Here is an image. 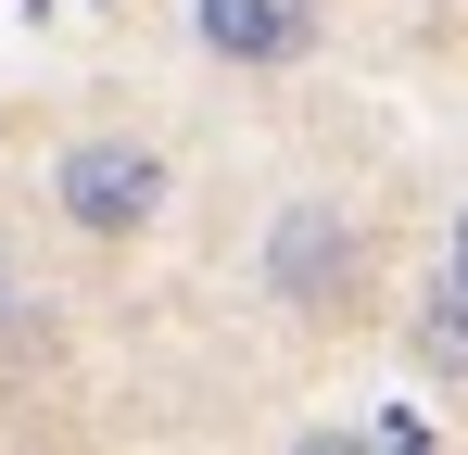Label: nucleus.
<instances>
[{
	"label": "nucleus",
	"mask_w": 468,
	"mask_h": 455,
	"mask_svg": "<svg viewBox=\"0 0 468 455\" xmlns=\"http://www.w3.org/2000/svg\"><path fill=\"white\" fill-rule=\"evenodd\" d=\"M253 279H266V303L279 316H355L367 303V228H355V203H329V190H292L279 216H266V253H253Z\"/></svg>",
	"instance_id": "f257e3e1"
},
{
	"label": "nucleus",
	"mask_w": 468,
	"mask_h": 455,
	"mask_svg": "<svg viewBox=\"0 0 468 455\" xmlns=\"http://www.w3.org/2000/svg\"><path fill=\"white\" fill-rule=\"evenodd\" d=\"M190 38L216 64H240V76H279V64H304L329 38V0H190Z\"/></svg>",
	"instance_id": "7ed1b4c3"
},
{
	"label": "nucleus",
	"mask_w": 468,
	"mask_h": 455,
	"mask_svg": "<svg viewBox=\"0 0 468 455\" xmlns=\"http://www.w3.org/2000/svg\"><path fill=\"white\" fill-rule=\"evenodd\" d=\"M165 140H140V127H77V140L51 152V177H38V203L77 228V240H140V228L165 216Z\"/></svg>",
	"instance_id": "f03ea898"
},
{
	"label": "nucleus",
	"mask_w": 468,
	"mask_h": 455,
	"mask_svg": "<svg viewBox=\"0 0 468 455\" xmlns=\"http://www.w3.org/2000/svg\"><path fill=\"white\" fill-rule=\"evenodd\" d=\"M26 316V266H13V240H0V329Z\"/></svg>",
	"instance_id": "39448f33"
},
{
	"label": "nucleus",
	"mask_w": 468,
	"mask_h": 455,
	"mask_svg": "<svg viewBox=\"0 0 468 455\" xmlns=\"http://www.w3.org/2000/svg\"><path fill=\"white\" fill-rule=\"evenodd\" d=\"M405 367L418 379H468V279L443 266L431 291H418V316H405Z\"/></svg>",
	"instance_id": "20e7f679"
},
{
	"label": "nucleus",
	"mask_w": 468,
	"mask_h": 455,
	"mask_svg": "<svg viewBox=\"0 0 468 455\" xmlns=\"http://www.w3.org/2000/svg\"><path fill=\"white\" fill-rule=\"evenodd\" d=\"M443 266H456V279H468V203H456V228H443Z\"/></svg>",
	"instance_id": "423d86ee"
}]
</instances>
